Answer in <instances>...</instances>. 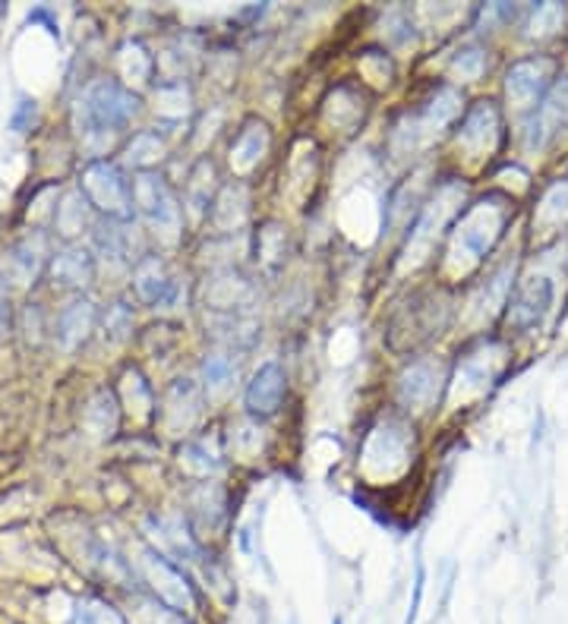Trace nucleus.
Wrapping results in <instances>:
<instances>
[{
	"mask_svg": "<svg viewBox=\"0 0 568 624\" xmlns=\"http://www.w3.org/2000/svg\"><path fill=\"white\" fill-rule=\"evenodd\" d=\"M136 111V98L118 83H98L86 95V120L95 130H118Z\"/></svg>",
	"mask_w": 568,
	"mask_h": 624,
	"instance_id": "obj_1",
	"label": "nucleus"
},
{
	"mask_svg": "<svg viewBox=\"0 0 568 624\" xmlns=\"http://www.w3.org/2000/svg\"><path fill=\"white\" fill-rule=\"evenodd\" d=\"M86 193L98 208L114 211V215H126V183L120 180V174L111 164H92L86 171Z\"/></svg>",
	"mask_w": 568,
	"mask_h": 624,
	"instance_id": "obj_2",
	"label": "nucleus"
},
{
	"mask_svg": "<svg viewBox=\"0 0 568 624\" xmlns=\"http://www.w3.org/2000/svg\"><path fill=\"white\" fill-rule=\"evenodd\" d=\"M281 394H285V376L275 363H266L256 372L253 386L246 388V407L253 414H271L281 404Z\"/></svg>",
	"mask_w": 568,
	"mask_h": 624,
	"instance_id": "obj_3",
	"label": "nucleus"
},
{
	"mask_svg": "<svg viewBox=\"0 0 568 624\" xmlns=\"http://www.w3.org/2000/svg\"><path fill=\"white\" fill-rule=\"evenodd\" d=\"M89 271L92 262L86 249H67V253H60L58 262H55V278L60 284H86Z\"/></svg>",
	"mask_w": 568,
	"mask_h": 624,
	"instance_id": "obj_4",
	"label": "nucleus"
},
{
	"mask_svg": "<svg viewBox=\"0 0 568 624\" xmlns=\"http://www.w3.org/2000/svg\"><path fill=\"white\" fill-rule=\"evenodd\" d=\"M92 328V309L89 303H73L70 309H63L60 316V338L67 347H73L80 338H86Z\"/></svg>",
	"mask_w": 568,
	"mask_h": 624,
	"instance_id": "obj_5",
	"label": "nucleus"
},
{
	"mask_svg": "<svg viewBox=\"0 0 568 624\" xmlns=\"http://www.w3.org/2000/svg\"><path fill=\"white\" fill-rule=\"evenodd\" d=\"M423 587H426V571H423V565H418V580H414V599H411V609H408V619H404V624L418 622L420 602H423Z\"/></svg>",
	"mask_w": 568,
	"mask_h": 624,
	"instance_id": "obj_6",
	"label": "nucleus"
},
{
	"mask_svg": "<svg viewBox=\"0 0 568 624\" xmlns=\"http://www.w3.org/2000/svg\"><path fill=\"white\" fill-rule=\"evenodd\" d=\"M3 331H7V309H3V299H0V338H3Z\"/></svg>",
	"mask_w": 568,
	"mask_h": 624,
	"instance_id": "obj_7",
	"label": "nucleus"
},
{
	"mask_svg": "<svg viewBox=\"0 0 568 624\" xmlns=\"http://www.w3.org/2000/svg\"><path fill=\"white\" fill-rule=\"evenodd\" d=\"M331 624H345V622H341V619H335V622H331Z\"/></svg>",
	"mask_w": 568,
	"mask_h": 624,
	"instance_id": "obj_8",
	"label": "nucleus"
}]
</instances>
